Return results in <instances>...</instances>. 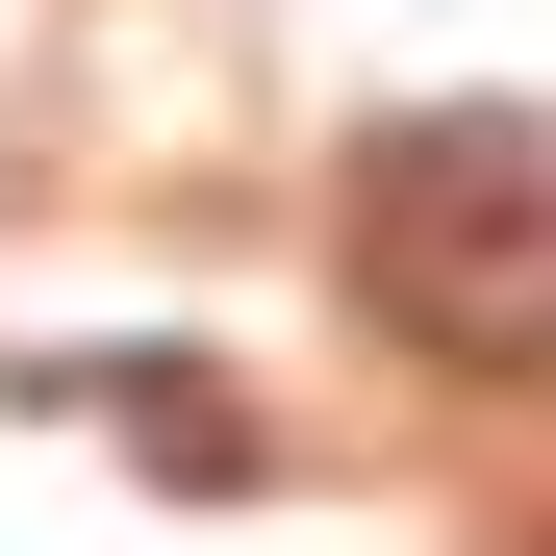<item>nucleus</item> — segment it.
Returning a JSON list of instances; mask_svg holds the SVG:
<instances>
[{
    "label": "nucleus",
    "instance_id": "nucleus-1",
    "mask_svg": "<svg viewBox=\"0 0 556 556\" xmlns=\"http://www.w3.org/2000/svg\"><path fill=\"white\" fill-rule=\"evenodd\" d=\"M354 304L430 380H556V127L531 102H405L354 152Z\"/></svg>",
    "mask_w": 556,
    "mask_h": 556
},
{
    "label": "nucleus",
    "instance_id": "nucleus-2",
    "mask_svg": "<svg viewBox=\"0 0 556 556\" xmlns=\"http://www.w3.org/2000/svg\"><path fill=\"white\" fill-rule=\"evenodd\" d=\"M51 405H76V430H127V455H152V481H253V430H228L203 380H177V354H76V380H51Z\"/></svg>",
    "mask_w": 556,
    "mask_h": 556
}]
</instances>
